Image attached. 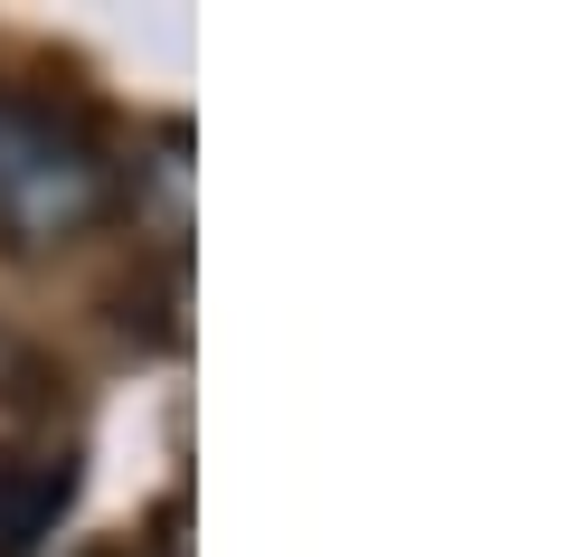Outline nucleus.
<instances>
[{"mask_svg":"<svg viewBox=\"0 0 567 557\" xmlns=\"http://www.w3.org/2000/svg\"><path fill=\"white\" fill-rule=\"evenodd\" d=\"M123 199V171L76 104H48L29 85H0V246L58 256L85 246Z\"/></svg>","mask_w":567,"mask_h":557,"instance_id":"obj_1","label":"nucleus"},{"mask_svg":"<svg viewBox=\"0 0 567 557\" xmlns=\"http://www.w3.org/2000/svg\"><path fill=\"white\" fill-rule=\"evenodd\" d=\"M85 492L76 444H39V454H0V557H39L66 529Z\"/></svg>","mask_w":567,"mask_h":557,"instance_id":"obj_2","label":"nucleus"},{"mask_svg":"<svg viewBox=\"0 0 567 557\" xmlns=\"http://www.w3.org/2000/svg\"><path fill=\"white\" fill-rule=\"evenodd\" d=\"M66 369L39 350L29 331L0 321V454H39V444H66Z\"/></svg>","mask_w":567,"mask_h":557,"instance_id":"obj_3","label":"nucleus"}]
</instances>
